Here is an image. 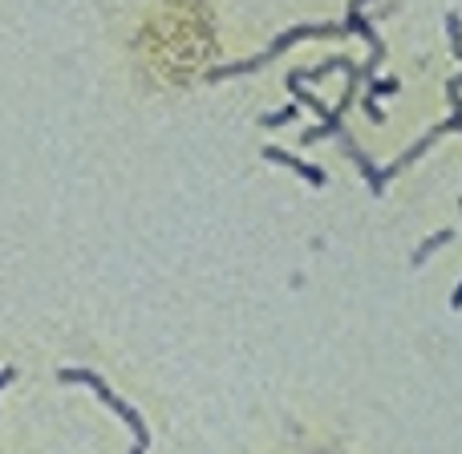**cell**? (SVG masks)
<instances>
[{
	"instance_id": "5b68a950",
	"label": "cell",
	"mask_w": 462,
	"mask_h": 454,
	"mask_svg": "<svg viewBox=\"0 0 462 454\" xmlns=\"http://www.w3.org/2000/svg\"><path fill=\"white\" fill-rule=\"evenodd\" d=\"M16 382V369H0V390H5V385H13Z\"/></svg>"
},
{
	"instance_id": "6da1fadb",
	"label": "cell",
	"mask_w": 462,
	"mask_h": 454,
	"mask_svg": "<svg viewBox=\"0 0 462 454\" xmlns=\"http://www.w3.org/2000/svg\"><path fill=\"white\" fill-rule=\"evenodd\" d=\"M61 382H65V385H73V382H78V385H89V390H94L97 398H102L106 406H110L114 414H118L122 422L130 426V434H134V450H130V454H146V447H151V431H146L143 414H138V410L130 406V402H122L118 394H114L110 385H106L102 377L94 374V369H61Z\"/></svg>"
},
{
	"instance_id": "277c9868",
	"label": "cell",
	"mask_w": 462,
	"mask_h": 454,
	"mask_svg": "<svg viewBox=\"0 0 462 454\" xmlns=\"http://www.w3.org/2000/svg\"><path fill=\"white\" fill-rule=\"evenodd\" d=\"M292 118H296V106H288V110H280V114H268L263 126H284V122H292Z\"/></svg>"
},
{
	"instance_id": "3957f363",
	"label": "cell",
	"mask_w": 462,
	"mask_h": 454,
	"mask_svg": "<svg viewBox=\"0 0 462 454\" xmlns=\"http://www.w3.org/2000/svg\"><path fill=\"white\" fill-rule=\"evenodd\" d=\"M450 239H455V231H442V236L426 239V244H422V247H418V252H414V264H422L426 255H430V247H439V244H450Z\"/></svg>"
},
{
	"instance_id": "7a4b0ae2",
	"label": "cell",
	"mask_w": 462,
	"mask_h": 454,
	"mask_svg": "<svg viewBox=\"0 0 462 454\" xmlns=\"http://www.w3.org/2000/svg\"><path fill=\"white\" fill-rule=\"evenodd\" d=\"M263 159H272V162H284V167H292L296 175H304V183H312V187H325V171H317V167H309V162L292 159V154H288V151H280V146H268V151H263Z\"/></svg>"
}]
</instances>
